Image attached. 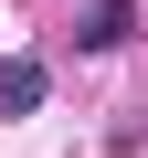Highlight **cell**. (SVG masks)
Here are the masks:
<instances>
[{
    "label": "cell",
    "mask_w": 148,
    "mask_h": 158,
    "mask_svg": "<svg viewBox=\"0 0 148 158\" xmlns=\"http://www.w3.org/2000/svg\"><path fill=\"white\" fill-rule=\"evenodd\" d=\"M137 32V0H85V21H74V42H85V53H116Z\"/></svg>",
    "instance_id": "obj_1"
},
{
    "label": "cell",
    "mask_w": 148,
    "mask_h": 158,
    "mask_svg": "<svg viewBox=\"0 0 148 158\" xmlns=\"http://www.w3.org/2000/svg\"><path fill=\"white\" fill-rule=\"evenodd\" d=\"M42 85H53V74H42L32 53H0V116H32V106H42Z\"/></svg>",
    "instance_id": "obj_2"
}]
</instances>
